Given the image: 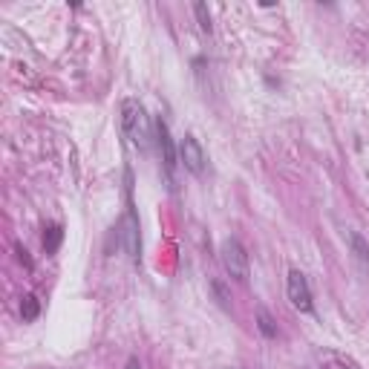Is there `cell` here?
I'll use <instances>...</instances> for the list:
<instances>
[{"label": "cell", "instance_id": "277c9868", "mask_svg": "<svg viewBox=\"0 0 369 369\" xmlns=\"http://www.w3.org/2000/svg\"><path fill=\"white\" fill-rule=\"evenodd\" d=\"M153 130H156V145H159V156H162V165L167 173V182H173V173H177V165H179V147L173 142L170 127L162 115L156 119V124H153Z\"/></svg>", "mask_w": 369, "mask_h": 369}, {"label": "cell", "instance_id": "3957f363", "mask_svg": "<svg viewBox=\"0 0 369 369\" xmlns=\"http://www.w3.org/2000/svg\"><path fill=\"white\" fill-rule=\"evenodd\" d=\"M122 243H124V251H127V257L139 265L142 260V237H139V217H136V211H133V197H130V190H127V213H124V220H122Z\"/></svg>", "mask_w": 369, "mask_h": 369}, {"label": "cell", "instance_id": "5b68a950", "mask_svg": "<svg viewBox=\"0 0 369 369\" xmlns=\"http://www.w3.org/2000/svg\"><path fill=\"white\" fill-rule=\"evenodd\" d=\"M286 295L291 300V306L297 309V312L309 315L315 309V300H312V288H309V280L300 268H291L288 271V280H286Z\"/></svg>", "mask_w": 369, "mask_h": 369}, {"label": "cell", "instance_id": "8fae6325", "mask_svg": "<svg viewBox=\"0 0 369 369\" xmlns=\"http://www.w3.org/2000/svg\"><path fill=\"white\" fill-rule=\"evenodd\" d=\"M193 12H197V21H199V29L211 35V12H208V6H205V3H197V6H193Z\"/></svg>", "mask_w": 369, "mask_h": 369}, {"label": "cell", "instance_id": "7a4b0ae2", "mask_svg": "<svg viewBox=\"0 0 369 369\" xmlns=\"http://www.w3.org/2000/svg\"><path fill=\"white\" fill-rule=\"evenodd\" d=\"M220 254H222V265L225 271L231 274V280H237V283H248V274H251V265H248V251L243 248L240 240L234 237H228L220 248Z\"/></svg>", "mask_w": 369, "mask_h": 369}, {"label": "cell", "instance_id": "52a82bcc", "mask_svg": "<svg viewBox=\"0 0 369 369\" xmlns=\"http://www.w3.org/2000/svg\"><path fill=\"white\" fill-rule=\"evenodd\" d=\"M349 245H352V257H355L358 268L363 274H369V243L358 234V231H352V234H349Z\"/></svg>", "mask_w": 369, "mask_h": 369}, {"label": "cell", "instance_id": "8992f818", "mask_svg": "<svg viewBox=\"0 0 369 369\" xmlns=\"http://www.w3.org/2000/svg\"><path fill=\"white\" fill-rule=\"evenodd\" d=\"M179 162L193 173V177H202V170H205V150L202 145L197 142V136L188 133L185 139L179 142Z\"/></svg>", "mask_w": 369, "mask_h": 369}, {"label": "cell", "instance_id": "30bf717a", "mask_svg": "<svg viewBox=\"0 0 369 369\" xmlns=\"http://www.w3.org/2000/svg\"><path fill=\"white\" fill-rule=\"evenodd\" d=\"M38 315H41V300H38L35 295H26L24 303H21V318H24V323L38 320Z\"/></svg>", "mask_w": 369, "mask_h": 369}, {"label": "cell", "instance_id": "7c38bea8", "mask_svg": "<svg viewBox=\"0 0 369 369\" xmlns=\"http://www.w3.org/2000/svg\"><path fill=\"white\" fill-rule=\"evenodd\" d=\"M213 291H217V300H220V306H222V309H231V303H228V295H225V286H222L220 280H213Z\"/></svg>", "mask_w": 369, "mask_h": 369}, {"label": "cell", "instance_id": "4fadbf2b", "mask_svg": "<svg viewBox=\"0 0 369 369\" xmlns=\"http://www.w3.org/2000/svg\"><path fill=\"white\" fill-rule=\"evenodd\" d=\"M17 260H21V263H24V265H26V268H32V260H29V257H26V251H24V248H21V245H17Z\"/></svg>", "mask_w": 369, "mask_h": 369}, {"label": "cell", "instance_id": "9c48e42d", "mask_svg": "<svg viewBox=\"0 0 369 369\" xmlns=\"http://www.w3.org/2000/svg\"><path fill=\"white\" fill-rule=\"evenodd\" d=\"M257 329L263 332V338H268V341L277 338V323H274V318L265 312V309H257Z\"/></svg>", "mask_w": 369, "mask_h": 369}, {"label": "cell", "instance_id": "ba28073f", "mask_svg": "<svg viewBox=\"0 0 369 369\" xmlns=\"http://www.w3.org/2000/svg\"><path fill=\"white\" fill-rule=\"evenodd\" d=\"M61 240H64V228L58 222H49L44 228V251H47V254H55L58 245H61Z\"/></svg>", "mask_w": 369, "mask_h": 369}, {"label": "cell", "instance_id": "6da1fadb", "mask_svg": "<svg viewBox=\"0 0 369 369\" xmlns=\"http://www.w3.org/2000/svg\"><path fill=\"white\" fill-rule=\"evenodd\" d=\"M122 130L127 136V142L139 150H147L150 139L156 136V130L150 127V115L139 99H124L122 101Z\"/></svg>", "mask_w": 369, "mask_h": 369}, {"label": "cell", "instance_id": "5bb4252c", "mask_svg": "<svg viewBox=\"0 0 369 369\" xmlns=\"http://www.w3.org/2000/svg\"><path fill=\"white\" fill-rule=\"evenodd\" d=\"M124 369H142V363H139V358H130V361H127V366H124Z\"/></svg>", "mask_w": 369, "mask_h": 369}]
</instances>
